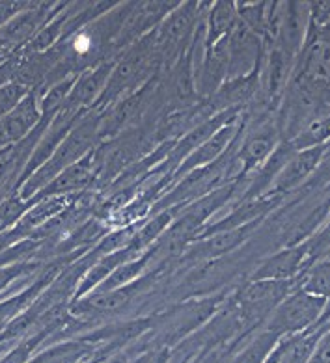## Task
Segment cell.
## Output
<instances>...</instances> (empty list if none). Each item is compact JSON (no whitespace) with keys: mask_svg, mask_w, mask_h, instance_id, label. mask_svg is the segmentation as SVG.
Returning <instances> with one entry per match:
<instances>
[{"mask_svg":"<svg viewBox=\"0 0 330 363\" xmlns=\"http://www.w3.org/2000/svg\"><path fill=\"white\" fill-rule=\"evenodd\" d=\"M97 135H99V120L92 114L80 116V120L62 140V144L56 147L53 157L21 184L17 196L25 201L34 198L41 189H45L47 184L55 179L56 175L62 174L65 168H70L71 164L79 162L84 155L90 153L94 150V142L99 138Z\"/></svg>","mask_w":330,"mask_h":363,"instance_id":"6da1fadb","label":"cell"},{"mask_svg":"<svg viewBox=\"0 0 330 363\" xmlns=\"http://www.w3.org/2000/svg\"><path fill=\"white\" fill-rule=\"evenodd\" d=\"M326 309V300L306 291L290 293L269 315L267 332L276 337H291L308 332L315 324L321 323Z\"/></svg>","mask_w":330,"mask_h":363,"instance_id":"7a4b0ae2","label":"cell"},{"mask_svg":"<svg viewBox=\"0 0 330 363\" xmlns=\"http://www.w3.org/2000/svg\"><path fill=\"white\" fill-rule=\"evenodd\" d=\"M291 281H273V279H252L230 302L236 306L246 332L275 311V308L290 294Z\"/></svg>","mask_w":330,"mask_h":363,"instance_id":"3957f363","label":"cell"},{"mask_svg":"<svg viewBox=\"0 0 330 363\" xmlns=\"http://www.w3.org/2000/svg\"><path fill=\"white\" fill-rule=\"evenodd\" d=\"M97 151L92 150L90 153L84 155L79 162L71 164L65 168L62 174H58L55 179L47 184L45 189H41L38 194L32 198V201L38 199L50 198V196H70L77 194L82 189H86L94 179L95 172H97ZM31 201V203H32Z\"/></svg>","mask_w":330,"mask_h":363,"instance_id":"277c9868","label":"cell"},{"mask_svg":"<svg viewBox=\"0 0 330 363\" xmlns=\"http://www.w3.org/2000/svg\"><path fill=\"white\" fill-rule=\"evenodd\" d=\"M237 135H239V123L237 121H230L224 127H220L215 135L205 140L200 147H196L183 162H180L175 175H187L190 172H194V169H202L215 164L216 160L224 157V151L237 138Z\"/></svg>","mask_w":330,"mask_h":363,"instance_id":"5b68a950","label":"cell"},{"mask_svg":"<svg viewBox=\"0 0 330 363\" xmlns=\"http://www.w3.org/2000/svg\"><path fill=\"white\" fill-rule=\"evenodd\" d=\"M112 69H114L112 62H103L94 69L80 73L77 77V82L73 86V90H71L70 97H67L62 108L70 110V112H82L92 103H97L103 91H105Z\"/></svg>","mask_w":330,"mask_h":363,"instance_id":"8992f818","label":"cell"},{"mask_svg":"<svg viewBox=\"0 0 330 363\" xmlns=\"http://www.w3.org/2000/svg\"><path fill=\"white\" fill-rule=\"evenodd\" d=\"M325 147V144L314 145V147H306L300 153H295L293 157H290V160L285 162V166L282 168V172L278 174L275 183H273L275 184L273 194L275 192H290V190L297 189L300 183H304L312 175V172L317 168L321 159H323Z\"/></svg>","mask_w":330,"mask_h":363,"instance_id":"52a82bcc","label":"cell"},{"mask_svg":"<svg viewBox=\"0 0 330 363\" xmlns=\"http://www.w3.org/2000/svg\"><path fill=\"white\" fill-rule=\"evenodd\" d=\"M40 95L35 90H32L10 114H6L0 120V127L6 136V142L11 144V142H19L26 135H31L35 125H40Z\"/></svg>","mask_w":330,"mask_h":363,"instance_id":"ba28073f","label":"cell"},{"mask_svg":"<svg viewBox=\"0 0 330 363\" xmlns=\"http://www.w3.org/2000/svg\"><path fill=\"white\" fill-rule=\"evenodd\" d=\"M258 225V222L248 225H241L236 229H224V231H215V233L202 235L200 239H196V246L192 248V254L200 259H219L222 255H228L236 248H239L241 244L248 239V235L252 233V229Z\"/></svg>","mask_w":330,"mask_h":363,"instance_id":"9c48e42d","label":"cell"},{"mask_svg":"<svg viewBox=\"0 0 330 363\" xmlns=\"http://www.w3.org/2000/svg\"><path fill=\"white\" fill-rule=\"evenodd\" d=\"M308 244H297L291 248L278 252L276 255L269 257L260 269L255 270L252 279H273V281H291L299 274L300 267L304 263L308 255Z\"/></svg>","mask_w":330,"mask_h":363,"instance_id":"30bf717a","label":"cell"},{"mask_svg":"<svg viewBox=\"0 0 330 363\" xmlns=\"http://www.w3.org/2000/svg\"><path fill=\"white\" fill-rule=\"evenodd\" d=\"M198 4L187 2V4H177L174 10L160 21L159 32H157L155 43L165 45V49H170L180 43L183 38L192 28V21L196 19Z\"/></svg>","mask_w":330,"mask_h":363,"instance_id":"8fae6325","label":"cell"},{"mask_svg":"<svg viewBox=\"0 0 330 363\" xmlns=\"http://www.w3.org/2000/svg\"><path fill=\"white\" fill-rule=\"evenodd\" d=\"M276 150V133L270 129H260L243 142L239 151V164L245 174L258 168L269 159Z\"/></svg>","mask_w":330,"mask_h":363,"instance_id":"7c38bea8","label":"cell"},{"mask_svg":"<svg viewBox=\"0 0 330 363\" xmlns=\"http://www.w3.org/2000/svg\"><path fill=\"white\" fill-rule=\"evenodd\" d=\"M304 84L325 86L330 82V41H315L308 47L300 73Z\"/></svg>","mask_w":330,"mask_h":363,"instance_id":"4fadbf2b","label":"cell"},{"mask_svg":"<svg viewBox=\"0 0 330 363\" xmlns=\"http://www.w3.org/2000/svg\"><path fill=\"white\" fill-rule=\"evenodd\" d=\"M237 19L236 6L231 2H216L209 11L207 26H205V49L216 45L220 40H224L230 34L231 26Z\"/></svg>","mask_w":330,"mask_h":363,"instance_id":"5bb4252c","label":"cell"},{"mask_svg":"<svg viewBox=\"0 0 330 363\" xmlns=\"http://www.w3.org/2000/svg\"><path fill=\"white\" fill-rule=\"evenodd\" d=\"M150 259L151 252H148V254H142L138 255V257L127 261V263L120 264L118 269H114L109 274V278H106L99 287L95 289V291H112V289L127 287V285L135 284L136 278H138V276L144 272L145 267H148Z\"/></svg>","mask_w":330,"mask_h":363,"instance_id":"9a60e30c","label":"cell"},{"mask_svg":"<svg viewBox=\"0 0 330 363\" xmlns=\"http://www.w3.org/2000/svg\"><path fill=\"white\" fill-rule=\"evenodd\" d=\"M47 333H32L28 337L11 343L4 356H0V363H31L35 352L47 343Z\"/></svg>","mask_w":330,"mask_h":363,"instance_id":"2e32d148","label":"cell"},{"mask_svg":"<svg viewBox=\"0 0 330 363\" xmlns=\"http://www.w3.org/2000/svg\"><path fill=\"white\" fill-rule=\"evenodd\" d=\"M174 220V209L163 211L160 214H157L155 218H151L148 224H144L138 231H136L133 244H135L138 250H144L148 248L150 244H155L157 240L165 235L166 229L170 228Z\"/></svg>","mask_w":330,"mask_h":363,"instance_id":"e0dca14e","label":"cell"},{"mask_svg":"<svg viewBox=\"0 0 330 363\" xmlns=\"http://www.w3.org/2000/svg\"><path fill=\"white\" fill-rule=\"evenodd\" d=\"M302 291L321 296V298H330V264H319L315 267L304 279Z\"/></svg>","mask_w":330,"mask_h":363,"instance_id":"ac0fdd59","label":"cell"},{"mask_svg":"<svg viewBox=\"0 0 330 363\" xmlns=\"http://www.w3.org/2000/svg\"><path fill=\"white\" fill-rule=\"evenodd\" d=\"M172 348L166 345L151 343L141 348L135 358H129V363H170Z\"/></svg>","mask_w":330,"mask_h":363,"instance_id":"d6986e66","label":"cell"},{"mask_svg":"<svg viewBox=\"0 0 330 363\" xmlns=\"http://www.w3.org/2000/svg\"><path fill=\"white\" fill-rule=\"evenodd\" d=\"M31 6V2H16V0H10V2H0V28H4L8 23H10L17 13H21L23 10H26Z\"/></svg>","mask_w":330,"mask_h":363,"instance_id":"ffe728a7","label":"cell"}]
</instances>
